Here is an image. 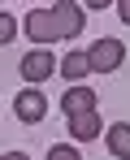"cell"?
Returning a JSON list of instances; mask_svg holds the SVG:
<instances>
[{"instance_id": "cell-1", "label": "cell", "mask_w": 130, "mask_h": 160, "mask_svg": "<svg viewBox=\"0 0 130 160\" xmlns=\"http://www.w3.org/2000/svg\"><path fill=\"white\" fill-rule=\"evenodd\" d=\"M122 61H126V43L113 39V35H104V39H96V43L87 48L91 74H113V69H122Z\"/></svg>"}, {"instance_id": "cell-2", "label": "cell", "mask_w": 130, "mask_h": 160, "mask_svg": "<svg viewBox=\"0 0 130 160\" xmlns=\"http://www.w3.org/2000/svg\"><path fill=\"white\" fill-rule=\"evenodd\" d=\"M26 35L44 48V43H56L61 39V30H56V18H52V9H30L26 13Z\"/></svg>"}, {"instance_id": "cell-3", "label": "cell", "mask_w": 130, "mask_h": 160, "mask_svg": "<svg viewBox=\"0 0 130 160\" xmlns=\"http://www.w3.org/2000/svg\"><path fill=\"white\" fill-rule=\"evenodd\" d=\"M48 74H56V61H52L48 48H35V52L22 56V78L26 82H44Z\"/></svg>"}, {"instance_id": "cell-4", "label": "cell", "mask_w": 130, "mask_h": 160, "mask_svg": "<svg viewBox=\"0 0 130 160\" xmlns=\"http://www.w3.org/2000/svg\"><path fill=\"white\" fill-rule=\"evenodd\" d=\"M52 18H56V30H61V39H74V35H82V9H78L74 0H61V4H52Z\"/></svg>"}, {"instance_id": "cell-5", "label": "cell", "mask_w": 130, "mask_h": 160, "mask_svg": "<svg viewBox=\"0 0 130 160\" xmlns=\"http://www.w3.org/2000/svg\"><path fill=\"white\" fill-rule=\"evenodd\" d=\"M61 108H65V117L96 112V91H91V87H70V91H65V100H61Z\"/></svg>"}, {"instance_id": "cell-6", "label": "cell", "mask_w": 130, "mask_h": 160, "mask_svg": "<svg viewBox=\"0 0 130 160\" xmlns=\"http://www.w3.org/2000/svg\"><path fill=\"white\" fill-rule=\"evenodd\" d=\"M13 108H18V117H22L26 126H35V121H44V112H48V100H44L39 91H22V95L13 100Z\"/></svg>"}, {"instance_id": "cell-7", "label": "cell", "mask_w": 130, "mask_h": 160, "mask_svg": "<svg viewBox=\"0 0 130 160\" xmlns=\"http://www.w3.org/2000/svg\"><path fill=\"white\" fill-rule=\"evenodd\" d=\"M104 138H108V152L117 160H130V121H113Z\"/></svg>"}, {"instance_id": "cell-8", "label": "cell", "mask_w": 130, "mask_h": 160, "mask_svg": "<svg viewBox=\"0 0 130 160\" xmlns=\"http://www.w3.org/2000/svg\"><path fill=\"white\" fill-rule=\"evenodd\" d=\"M104 130L100 112H82V117H70V138H96Z\"/></svg>"}, {"instance_id": "cell-9", "label": "cell", "mask_w": 130, "mask_h": 160, "mask_svg": "<svg viewBox=\"0 0 130 160\" xmlns=\"http://www.w3.org/2000/svg\"><path fill=\"white\" fill-rule=\"evenodd\" d=\"M56 74H65V82H82L91 74V65H87V52H70L61 65H56Z\"/></svg>"}, {"instance_id": "cell-10", "label": "cell", "mask_w": 130, "mask_h": 160, "mask_svg": "<svg viewBox=\"0 0 130 160\" xmlns=\"http://www.w3.org/2000/svg\"><path fill=\"white\" fill-rule=\"evenodd\" d=\"M48 160H82V156H78V152L70 147V143H56V147L48 152Z\"/></svg>"}, {"instance_id": "cell-11", "label": "cell", "mask_w": 130, "mask_h": 160, "mask_svg": "<svg viewBox=\"0 0 130 160\" xmlns=\"http://www.w3.org/2000/svg\"><path fill=\"white\" fill-rule=\"evenodd\" d=\"M13 30H18L13 13H0V43H9V39H13Z\"/></svg>"}, {"instance_id": "cell-12", "label": "cell", "mask_w": 130, "mask_h": 160, "mask_svg": "<svg viewBox=\"0 0 130 160\" xmlns=\"http://www.w3.org/2000/svg\"><path fill=\"white\" fill-rule=\"evenodd\" d=\"M117 13H122V22L130 26V0H122V4H117Z\"/></svg>"}, {"instance_id": "cell-13", "label": "cell", "mask_w": 130, "mask_h": 160, "mask_svg": "<svg viewBox=\"0 0 130 160\" xmlns=\"http://www.w3.org/2000/svg\"><path fill=\"white\" fill-rule=\"evenodd\" d=\"M0 160H30L26 152H9V156H0Z\"/></svg>"}]
</instances>
